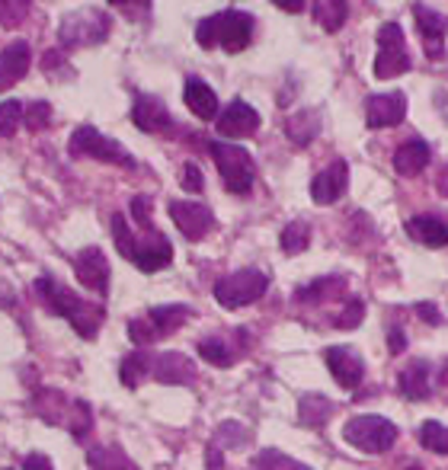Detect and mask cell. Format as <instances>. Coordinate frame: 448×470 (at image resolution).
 Listing matches in <instances>:
<instances>
[{
    "label": "cell",
    "mask_w": 448,
    "mask_h": 470,
    "mask_svg": "<svg viewBox=\"0 0 448 470\" xmlns=\"http://www.w3.org/2000/svg\"><path fill=\"white\" fill-rule=\"evenodd\" d=\"M410 71V55L403 42V29L397 23H385L378 29V55H375V77L391 80Z\"/></svg>",
    "instance_id": "10"
},
{
    "label": "cell",
    "mask_w": 448,
    "mask_h": 470,
    "mask_svg": "<svg viewBox=\"0 0 448 470\" xmlns=\"http://www.w3.org/2000/svg\"><path fill=\"white\" fill-rule=\"evenodd\" d=\"M320 131V115L314 109H304V113H295L289 122H285V135L295 141V145H311Z\"/></svg>",
    "instance_id": "26"
},
{
    "label": "cell",
    "mask_w": 448,
    "mask_h": 470,
    "mask_svg": "<svg viewBox=\"0 0 448 470\" xmlns=\"http://www.w3.org/2000/svg\"><path fill=\"white\" fill-rule=\"evenodd\" d=\"M68 151L71 157H93V160H103V164H115V167H135V160L119 141L106 138L103 131L90 129V125H80V129L71 135L68 141Z\"/></svg>",
    "instance_id": "8"
},
{
    "label": "cell",
    "mask_w": 448,
    "mask_h": 470,
    "mask_svg": "<svg viewBox=\"0 0 448 470\" xmlns=\"http://www.w3.org/2000/svg\"><path fill=\"white\" fill-rule=\"evenodd\" d=\"M30 42H10L4 52H0V93L10 90L13 84H20L30 71Z\"/></svg>",
    "instance_id": "20"
},
{
    "label": "cell",
    "mask_w": 448,
    "mask_h": 470,
    "mask_svg": "<svg viewBox=\"0 0 448 470\" xmlns=\"http://www.w3.org/2000/svg\"><path fill=\"white\" fill-rule=\"evenodd\" d=\"M215 164H218V173L224 180V189L234 192V196H247L253 186V157L243 147L224 145V141H212L208 145Z\"/></svg>",
    "instance_id": "7"
},
{
    "label": "cell",
    "mask_w": 448,
    "mask_h": 470,
    "mask_svg": "<svg viewBox=\"0 0 448 470\" xmlns=\"http://www.w3.org/2000/svg\"><path fill=\"white\" fill-rule=\"evenodd\" d=\"M298 416H301L304 425H324L334 416V403L324 394H304L301 407H298Z\"/></svg>",
    "instance_id": "28"
},
{
    "label": "cell",
    "mask_w": 448,
    "mask_h": 470,
    "mask_svg": "<svg viewBox=\"0 0 448 470\" xmlns=\"http://www.w3.org/2000/svg\"><path fill=\"white\" fill-rule=\"evenodd\" d=\"M429 157H433L429 145L419 141V138H413V141H403L394 151V170L401 176H419L426 170V164H429Z\"/></svg>",
    "instance_id": "23"
},
{
    "label": "cell",
    "mask_w": 448,
    "mask_h": 470,
    "mask_svg": "<svg viewBox=\"0 0 448 470\" xmlns=\"http://www.w3.org/2000/svg\"><path fill=\"white\" fill-rule=\"evenodd\" d=\"M68 416H71V419H68L71 435L84 441L87 435H90V429H93V410H90V403L74 400V403H71V413H68Z\"/></svg>",
    "instance_id": "34"
},
{
    "label": "cell",
    "mask_w": 448,
    "mask_h": 470,
    "mask_svg": "<svg viewBox=\"0 0 448 470\" xmlns=\"http://www.w3.org/2000/svg\"><path fill=\"white\" fill-rule=\"evenodd\" d=\"M87 461H90L93 470H141L122 448H115V445L90 448V451H87Z\"/></svg>",
    "instance_id": "25"
},
{
    "label": "cell",
    "mask_w": 448,
    "mask_h": 470,
    "mask_svg": "<svg viewBox=\"0 0 448 470\" xmlns=\"http://www.w3.org/2000/svg\"><path fill=\"white\" fill-rule=\"evenodd\" d=\"M30 10L32 0H0V26L13 29V26H20L30 16Z\"/></svg>",
    "instance_id": "36"
},
{
    "label": "cell",
    "mask_w": 448,
    "mask_h": 470,
    "mask_svg": "<svg viewBox=\"0 0 448 470\" xmlns=\"http://www.w3.org/2000/svg\"><path fill=\"white\" fill-rule=\"evenodd\" d=\"M131 214H135V221L141 224V228L151 231V198H148V196L131 198Z\"/></svg>",
    "instance_id": "42"
},
{
    "label": "cell",
    "mask_w": 448,
    "mask_h": 470,
    "mask_svg": "<svg viewBox=\"0 0 448 470\" xmlns=\"http://www.w3.org/2000/svg\"><path fill=\"white\" fill-rule=\"evenodd\" d=\"M273 4L285 10V13H301L304 10V0H273Z\"/></svg>",
    "instance_id": "47"
},
{
    "label": "cell",
    "mask_w": 448,
    "mask_h": 470,
    "mask_svg": "<svg viewBox=\"0 0 448 470\" xmlns=\"http://www.w3.org/2000/svg\"><path fill=\"white\" fill-rule=\"evenodd\" d=\"M342 439L365 455H385L397 441V425L385 416H352L342 425Z\"/></svg>",
    "instance_id": "4"
},
{
    "label": "cell",
    "mask_w": 448,
    "mask_h": 470,
    "mask_svg": "<svg viewBox=\"0 0 448 470\" xmlns=\"http://www.w3.org/2000/svg\"><path fill=\"white\" fill-rule=\"evenodd\" d=\"M113 237H115V247H119L122 256L129 259V263H135L141 273H160L164 265L173 263V247H170L167 237L154 228L138 237V234H131L129 221L122 218V214H115Z\"/></svg>",
    "instance_id": "2"
},
{
    "label": "cell",
    "mask_w": 448,
    "mask_h": 470,
    "mask_svg": "<svg viewBox=\"0 0 448 470\" xmlns=\"http://www.w3.org/2000/svg\"><path fill=\"white\" fill-rule=\"evenodd\" d=\"M182 99H186L190 113L199 115L202 122L218 119V97H215V90L206 84V80L190 77V80H186V90H182Z\"/></svg>",
    "instance_id": "21"
},
{
    "label": "cell",
    "mask_w": 448,
    "mask_h": 470,
    "mask_svg": "<svg viewBox=\"0 0 448 470\" xmlns=\"http://www.w3.org/2000/svg\"><path fill=\"white\" fill-rule=\"evenodd\" d=\"M324 362H327L330 374H334L340 387H346V390H356V387L362 384L365 365H362V358H359L352 349H346V346H330V349L324 352Z\"/></svg>",
    "instance_id": "15"
},
{
    "label": "cell",
    "mask_w": 448,
    "mask_h": 470,
    "mask_svg": "<svg viewBox=\"0 0 448 470\" xmlns=\"http://www.w3.org/2000/svg\"><path fill=\"white\" fill-rule=\"evenodd\" d=\"M23 113L26 109L16 103V99H7V103H0V135L4 138H13L16 129H20V122H23Z\"/></svg>",
    "instance_id": "37"
},
{
    "label": "cell",
    "mask_w": 448,
    "mask_h": 470,
    "mask_svg": "<svg viewBox=\"0 0 448 470\" xmlns=\"http://www.w3.org/2000/svg\"><path fill=\"white\" fill-rule=\"evenodd\" d=\"M435 189H439L442 196L448 198V164H445V167L439 170V180H435Z\"/></svg>",
    "instance_id": "48"
},
{
    "label": "cell",
    "mask_w": 448,
    "mask_h": 470,
    "mask_svg": "<svg viewBox=\"0 0 448 470\" xmlns=\"http://www.w3.org/2000/svg\"><path fill=\"white\" fill-rule=\"evenodd\" d=\"M253 36V16L243 10H224V13H212L206 20H199L196 42L202 48H224V52H243L250 46Z\"/></svg>",
    "instance_id": "3"
},
{
    "label": "cell",
    "mask_w": 448,
    "mask_h": 470,
    "mask_svg": "<svg viewBox=\"0 0 448 470\" xmlns=\"http://www.w3.org/2000/svg\"><path fill=\"white\" fill-rule=\"evenodd\" d=\"M180 182H182V189H186V192H202V186H206V176H202V170H199L196 164H186V167H182Z\"/></svg>",
    "instance_id": "41"
},
{
    "label": "cell",
    "mask_w": 448,
    "mask_h": 470,
    "mask_svg": "<svg viewBox=\"0 0 448 470\" xmlns=\"http://www.w3.org/2000/svg\"><path fill=\"white\" fill-rule=\"evenodd\" d=\"M250 441V432L243 429L241 423H221L218 429H215V448H243Z\"/></svg>",
    "instance_id": "35"
},
{
    "label": "cell",
    "mask_w": 448,
    "mask_h": 470,
    "mask_svg": "<svg viewBox=\"0 0 448 470\" xmlns=\"http://www.w3.org/2000/svg\"><path fill=\"white\" fill-rule=\"evenodd\" d=\"M4 470H16V467H4Z\"/></svg>",
    "instance_id": "53"
},
{
    "label": "cell",
    "mask_w": 448,
    "mask_h": 470,
    "mask_svg": "<svg viewBox=\"0 0 448 470\" xmlns=\"http://www.w3.org/2000/svg\"><path fill=\"white\" fill-rule=\"evenodd\" d=\"M131 119H135L138 129L148 131V135H164V131L173 129V115H170V109L164 106L157 97H151V93H141V97L135 99Z\"/></svg>",
    "instance_id": "17"
},
{
    "label": "cell",
    "mask_w": 448,
    "mask_h": 470,
    "mask_svg": "<svg viewBox=\"0 0 448 470\" xmlns=\"http://www.w3.org/2000/svg\"><path fill=\"white\" fill-rule=\"evenodd\" d=\"M407 470H423V467H419V464H410V467H407Z\"/></svg>",
    "instance_id": "51"
},
{
    "label": "cell",
    "mask_w": 448,
    "mask_h": 470,
    "mask_svg": "<svg viewBox=\"0 0 448 470\" xmlns=\"http://www.w3.org/2000/svg\"><path fill=\"white\" fill-rule=\"evenodd\" d=\"M298 467H301V464L285 457L282 451H273V448L257 457V470H298Z\"/></svg>",
    "instance_id": "39"
},
{
    "label": "cell",
    "mask_w": 448,
    "mask_h": 470,
    "mask_svg": "<svg viewBox=\"0 0 448 470\" xmlns=\"http://www.w3.org/2000/svg\"><path fill=\"white\" fill-rule=\"evenodd\" d=\"M113 20L103 10H80V13H68L58 29V38L64 48H80V46H99L106 42Z\"/></svg>",
    "instance_id": "6"
},
{
    "label": "cell",
    "mask_w": 448,
    "mask_h": 470,
    "mask_svg": "<svg viewBox=\"0 0 448 470\" xmlns=\"http://www.w3.org/2000/svg\"><path fill=\"white\" fill-rule=\"evenodd\" d=\"M417 314L419 317L426 320V323H442V317H439V307H435V304H429V301H423V304H417Z\"/></svg>",
    "instance_id": "44"
},
{
    "label": "cell",
    "mask_w": 448,
    "mask_h": 470,
    "mask_svg": "<svg viewBox=\"0 0 448 470\" xmlns=\"http://www.w3.org/2000/svg\"><path fill=\"white\" fill-rule=\"evenodd\" d=\"M74 273L84 289L97 291V295H106L109 291V263H106V253L99 250V247H87V250L77 253Z\"/></svg>",
    "instance_id": "12"
},
{
    "label": "cell",
    "mask_w": 448,
    "mask_h": 470,
    "mask_svg": "<svg viewBox=\"0 0 448 470\" xmlns=\"http://www.w3.org/2000/svg\"><path fill=\"white\" fill-rule=\"evenodd\" d=\"M148 372H151V358L141 356V352L122 358V365H119V378L129 390H135V387L141 384V378H148Z\"/></svg>",
    "instance_id": "31"
},
{
    "label": "cell",
    "mask_w": 448,
    "mask_h": 470,
    "mask_svg": "<svg viewBox=\"0 0 448 470\" xmlns=\"http://www.w3.org/2000/svg\"><path fill=\"white\" fill-rule=\"evenodd\" d=\"M362 317H365V304L359 301V298H352V301L340 311V317H336L334 323L340 326V330H356V326L362 323Z\"/></svg>",
    "instance_id": "40"
},
{
    "label": "cell",
    "mask_w": 448,
    "mask_h": 470,
    "mask_svg": "<svg viewBox=\"0 0 448 470\" xmlns=\"http://www.w3.org/2000/svg\"><path fill=\"white\" fill-rule=\"evenodd\" d=\"M221 138H247L259 129V113L253 106H247L243 99H234L224 113L215 119Z\"/></svg>",
    "instance_id": "18"
},
{
    "label": "cell",
    "mask_w": 448,
    "mask_h": 470,
    "mask_svg": "<svg viewBox=\"0 0 448 470\" xmlns=\"http://www.w3.org/2000/svg\"><path fill=\"white\" fill-rule=\"evenodd\" d=\"M23 470H55V467H52V461H48L46 455H30L23 461Z\"/></svg>",
    "instance_id": "45"
},
{
    "label": "cell",
    "mask_w": 448,
    "mask_h": 470,
    "mask_svg": "<svg viewBox=\"0 0 448 470\" xmlns=\"http://www.w3.org/2000/svg\"><path fill=\"white\" fill-rule=\"evenodd\" d=\"M23 122L30 131H42L48 122H52V106H48V103H32V106H26Z\"/></svg>",
    "instance_id": "38"
},
{
    "label": "cell",
    "mask_w": 448,
    "mask_h": 470,
    "mask_svg": "<svg viewBox=\"0 0 448 470\" xmlns=\"http://www.w3.org/2000/svg\"><path fill=\"white\" fill-rule=\"evenodd\" d=\"M151 374L160 384H192L196 381V365L180 352H164L151 362Z\"/></svg>",
    "instance_id": "19"
},
{
    "label": "cell",
    "mask_w": 448,
    "mask_h": 470,
    "mask_svg": "<svg viewBox=\"0 0 448 470\" xmlns=\"http://www.w3.org/2000/svg\"><path fill=\"white\" fill-rule=\"evenodd\" d=\"M397 384H401V394L407 397V400H426V397H429V365L426 362L407 365Z\"/></svg>",
    "instance_id": "24"
},
{
    "label": "cell",
    "mask_w": 448,
    "mask_h": 470,
    "mask_svg": "<svg viewBox=\"0 0 448 470\" xmlns=\"http://www.w3.org/2000/svg\"><path fill=\"white\" fill-rule=\"evenodd\" d=\"M403 115H407V97L401 90L391 93H375L365 103V122L368 129H394L401 125Z\"/></svg>",
    "instance_id": "11"
},
{
    "label": "cell",
    "mask_w": 448,
    "mask_h": 470,
    "mask_svg": "<svg viewBox=\"0 0 448 470\" xmlns=\"http://www.w3.org/2000/svg\"><path fill=\"white\" fill-rule=\"evenodd\" d=\"M221 464H224V461H221V455H218V448H208V470H221Z\"/></svg>",
    "instance_id": "49"
},
{
    "label": "cell",
    "mask_w": 448,
    "mask_h": 470,
    "mask_svg": "<svg viewBox=\"0 0 448 470\" xmlns=\"http://www.w3.org/2000/svg\"><path fill=\"white\" fill-rule=\"evenodd\" d=\"M413 20H417V29L423 36V48H426V58L429 61H439L442 52H445V32L448 23L442 20L435 10H429L426 4H413Z\"/></svg>",
    "instance_id": "16"
},
{
    "label": "cell",
    "mask_w": 448,
    "mask_h": 470,
    "mask_svg": "<svg viewBox=\"0 0 448 470\" xmlns=\"http://www.w3.org/2000/svg\"><path fill=\"white\" fill-rule=\"evenodd\" d=\"M346 16H350L346 0H314V20H317V23L324 26L327 32L342 29Z\"/></svg>",
    "instance_id": "27"
},
{
    "label": "cell",
    "mask_w": 448,
    "mask_h": 470,
    "mask_svg": "<svg viewBox=\"0 0 448 470\" xmlns=\"http://www.w3.org/2000/svg\"><path fill=\"white\" fill-rule=\"evenodd\" d=\"M190 307L186 304H167V307H154V311H148V317L141 320H131L129 323V336L131 342H138V346H151V342L164 340V336L176 333L186 320H190Z\"/></svg>",
    "instance_id": "9"
},
{
    "label": "cell",
    "mask_w": 448,
    "mask_h": 470,
    "mask_svg": "<svg viewBox=\"0 0 448 470\" xmlns=\"http://www.w3.org/2000/svg\"><path fill=\"white\" fill-rule=\"evenodd\" d=\"M346 186H350V167H346V160H334L324 173L314 176L311 198L317 206H334L346 196Z\"/></svg>",
    "instance_id": "14"
},
{
    "label": "cell",
    "mask_w": 448,
    "mask_h": 470,
    "mask_svg": "<svg viewBox=\"0 0 448 470\" xmlns=\"http://www.w3.org/2000/svg\"><path fill=\"white\" fill-rule=\"evenodd\" d=\"M199 356L206 358L208 365H218V368H231L237 358V349H231L228 342L218 340V336H208V340L199 342Z\"/></svg>",
    "instance_id": "30"
},
{
    "label": "cell",
    "mask_w": 448,
    "mask_h": 470,
    "mask_svg": "<svg viewBox=\"0 0 448 470\" xmlns=\"http://www.w3.org/2000/svg\"><path fill=\"white\" fill-rule=\"evenodd\" d=\"M109 4H115V7H125V10H135V13H141V10L151 7V0H109Z\"/></svg>",
    "instance_id": "46"
},
{
    "label": "cell",
    "mask_w": 448,
    "mask_h": 470,
    "mask_svg": "<svg viewBox=\"0 0 448 470\" xmlns=\"http://www.w3.org/2000/svg\"><path fill=\"white\" fill-rule=\"evenodd\" d=\"M36 295H38V301L46 304L48 311H55L58 317L71 320V326H74L84 340H93V336L99 333L106 311H103L99 304L84 301L80 295H74L71 289H64L58 279H52V275L36 279Z\"/></svg>",
    "instance_id": "1"
},
{
    "label": "cell",
    "mask_w": 448,
    "mask_h": 470,
    "mask_svg": "<svg viewBox=\"0 0 448 470\" xmlns=\"http://www.w3.org/2000/svg\"><path fill=\"white\" fill-rule=\"evenodd\" d=\"M439 381H442V384H448V362H445V365H442V372H439Z\"/></svg>",
    "instance_id": "50"
},
{
    "label": "cell",
    "mask_w": 448,
    "mask_h": 470,
    "mask_svg": "<svg viewBox=\"0 0 448 470\" xmlns=\"http://www.w3.org/2000/svg\"><path fill=\"white\" fill-rule=\"evenodd\" d=\"M419 441H423L426 451H433V455H448V425L442 423H423L419 429Z\"/></svg>",
    "instance_id": "33"
},
{
    "label": "cell",
    "mask_w": 448,
    "mask_h": 470,
    "mask_svg": "<svg viewBox=\"0 0 448 470\" xmlns=\"http://www.w3.org/2000/svg\"><path fill=\"white\" fill-rule=\"evenodd\" d=\"M342 285H346V281H342L340 275H330V279H317V281H311L308 289H298V291H295V301H298V304H317V301H327V298L340 295Z\"/></svg>",
    "instance_id": "29"
},
{
    "label": "cell",
    "mask_w": 448,
    "mask_h": 470,
    "mask_svg": "<svg viewBox=\"0 0 448 470\" xmlns=\"http://www.w3.org/2000/svg\"><path fill=\"white\" fill-rule=\"evenodd\" d=\"M407 234L423 247L439 250V247H448V221L435 218V214H417V218L407 221Z\"/></svg>",
    "instance_id": "22"
},
{
    "label": "cell",
    "mask_w": 448,
    "mask_h": 470,
    "mask_svg": "<svg viewBox=\"0 0 448 470\" xmlns=\"http://www.w3.org/2000/svg\"><path fill=\"white\" fill-rule=\"evenodd\" d=\"M170 218L180 228V234L190 240H202L215 228V214L199 202H170Z\"/></svg>",
    "instance_id": "13"
},
{
    "label": "cell",
    "mask_w": 448,
    "mask_h": 470,
    "mask_svg": "<svg viewBox=\"0 0 448 470\" xmlns=\"http://www.w3.org/2000/svg\"><path fill=\"white\" fill-rule=\"evenodd\" d=\"M388 349H391V356H401V352L407 349V333H403L401 326H394L388 333Z\"/></svg>",
    "instance_id": "43"
},
{
    "label": "cell",
    "mask_w": 448,
    "mask_h": 470,
    "mask_svg": "<svg viewBox=\"0 0 448 470\" xmlns=\"http://www.w3.org/2000/svg\"><path fill=\"white\" fill-rule=\"evenodd\" d=\"M298 470H311V467H304V464H301V467H298Z\"/></svg>",
    "instance_id": "52"
},
{
    "label": "cell",
    "mask_w": 448,
    "mask_h": 470,
    "mask_svg": "<svg viewBox=\"0 0 448 470\" xmlns=\"http://www.w3.org/2000/svg\"><path fill=\"white\" fill-rule=\"evenodd\" d=\"M269 279L266 273L259 269H241V273H231L215 285V301L228 311H237V307H247V304L259 301L266 295Z\"/></svg>",
    "instance_id": "5"
},
{
    "label": "cell",
    "mask_w": 448,
    "mask_h": 470,
    "mask_svg": "<svg viewBox=\"0 0 448 470\" xmlns=\"http://www.w3.org/2000/svg\"><path fill=\"white\" fill-rule=\"evenodd\" d=\"M282 250L289 253V256H295V253L308 250V243H311V224L308 221H292L289 228L282 231Z\"/></svg>",
    "instance_id": "32"
}]
</instances>
